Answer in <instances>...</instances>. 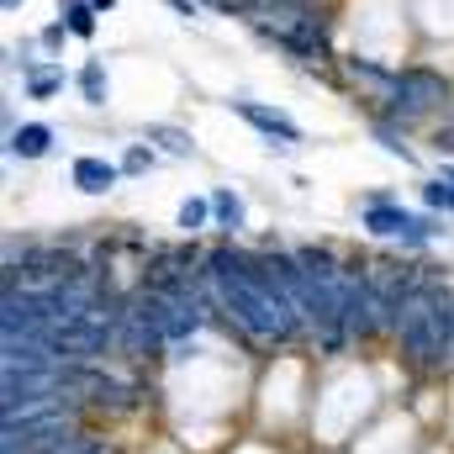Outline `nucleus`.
<instances>
[{"instance_id": "4468645a", "label": "nucleus", "mask_w": 454, "mask_h": 454, "mask_svg": "<svg viewBox=\"0 0 454 454\" xmlns=\"http://www.w3.org/2000/svg\"><path fill=\"white\" fill-rule=\"evenodd\" d=\"M27 90L37 101H48L53 90H64V69H27Z\"/></svg>"}, {"instance_id": "a211bd4d", "label": "nucleus", "mask_w": 454, "mask_h": 454, "mask_svg": "<svg viewBox=\"0 0 454 454\" xmlns=\"http://www.w3.org/2000/svg\"><path fill=\"white\" fill-rule=\"evenodd\" d=\"M90 5H96V11H112L116 0H90Z\"/></svg>"}, {"instance_id": "f257e3e1", "label": "nucleus", "mask_w": 454, "mask_h": 454, "mask_svg": "<svg viewBox=\"0 0 454 454\" xmlns=\"http://www.w3.org/2000/svg\"><path fill=\"white\" fill-rule=\"evenodd\" d=\"M207 286H212V312H223V323L232 333H243L248 343H301L312 339L307 317L296 312L286 280L275 275L270 254H243L232 243L207 248Z\"/></svg>"}, {"instance_id": "0eeeda50", "label": "nucleus", "mask_w": 454, "mask_h": 454, "mask_svg": "<svg viewBox=\"0 0 454 454\" xmlns=\"http://www.w3.org/2000/svg\"><path fill=\"white\" fill-rule=\"evenodd\" d=\"M116 180H121V164H112V159H101V153H80L74 159V185L85 196H106Z\"/></svg>"}, {"instance_id": "9b49d317", "label": "nucleus", "mask_w": 454, "mask_h": 454, "mask_svg": "<svg viewBox=\"0 0 454 454\" xmlns=\"http://www.w3.org/2000/svg\"><path fill=\"white\" fill-rule=\"evenodd\" d=\"M96 16H101V11H96L90 0H69V11H64V27H69L74 37H96Z\"/></svg>"}, {"instance_id": "39448f33", "label": "nucleus", "mask_w": 454, "mask_h": 454, "mask_svg": "<svg viewBox=\"0 0 454 454\" xmlns=\"http://www.w3.org/2000/svg\"><path fill=\"white\" fill-rule=\"evenodd\" d=\"M359 223L370 227L375 238H402V243H428V238H439V223H434V217H412V212H402V207H391V201H370Z\"/></svg>"}, {"instance_id": "f03ea898", "label": "nucleus", "mask_w": 454, "mask_h": 454, "mask_svg": "<svg viewBox=\"0 0 454 454\" xmlns=\"http://www.w3.org/2000/svg\"><path fill=\"white\" fill-rule=\"evenodd\" d=\"M396 348L412 370H454V286L418 270L407 307H402V328H396Z\"/></svg>"}, {"instance_id": "7ed1b4c3", "label": "nucleus", "mask_w": 454, "mask_h": 454, "mask_svg": "<svg viewBox=\"0 0 454 454\" xmlns=\"http://www.w3.org/2000/svg\"><path fill=\"white\" fill-rule=\"evenodd\" d=\"M339 323L348 339H386L380 333V307H375V264H348L343 275V301H339Z\"/></svg>"}, {"instance_id": "423d86ee", "label": "nucleus", "mask_w": 454, "mask_h": 454, "mask_svg": "<svg viewBox=\"0 0 454 454\" xmlns=\"http://www.w3.org/2000/svg\"><path fill=\"white\" fill-rule=\"evenodd\" d=\"M232 112L243 116L248 127H259L270 143H280V148H296V143H301V127L286 112H270V106H259V101H232Z\"/></svg>"}, {"instance_id": "6e6552de", "label": "nucleus", "mask_w": 454, "mask_h": 454, "mask_svg": "<svg viewBox=\"0 0 454 454\" xmlns=\"http://www.w3.org/2000/svg\"><path fill=\"white\" fill-rule=\"evenodd\" d=\"M5 148H11V159H43L48 148H53V127L48 121H21V127H11V137H5Z\"/></svg>"}, {"instance_id": "ddd939ff", "label": "nucleus", "mask_w": 454, "mask_h": 454, "mask_svg": "<svg viewBox=\"0 0 454 454\" xmlns=\"http://www.w3.org/2000/svg\"><path fill=\"white\" fill-rule=\"evenodd\" d=\"M207 223H212V196H196V201L180 207V232H185V238H196Z\"/></svg>"}, {"instance_id": "f3484780", "label": "nucleus", "mask_w": 454, "mask_h": 454, "mask_svg": "<svg viewBox=\"0 0 454 454\" xmlns=\"http://www.w3.org/2000/svg\"><path fill=\"white\" fill-rule=\"evenodd\" d=\"M64 37H69V27H64V21H53V27H43V48H59Z\"/></svg>"}, {"instance_id": "f8f14e48", "label": "nucleus", "mask_w": 454, "mask_h": 454, "mask_svg": "<svg viewBox=\"0 0 454 454\" xmlns=\"http://www.w3.org/2000/svg\"><path fill=\"white\" fill-rule=\"evenodd\" d=\"M80 90H85L90 106H106V64H101V59H90V64L80 69Z\"/></svg>"}, {"instance_id": "1a4fd4ad", "label": "nucleus", "mask_w": 454, "mask_h": 454, "mask_svg": "<svg viewBox=\"0 0 454 454\" xmlns=\"http://www.w3.org/2000/svg\"><path fill=\"white\" fill-rule=\"evenodd\" d=\"M143 143H164V153H175V159H185V153H191V132L164 127V121H148V127H143Z\"/></svg>"}, {"instance_id": "9d476101", "label": "nucleus", "mask_w": 454, "mask_h": 454, "mask_svg": "<svg viewBox=\"0 0 454 454\" xmlns=\"http://www.w3.org/2000/svg\"><path fill=\"white\" fill-rule=\"evenodd\" d=\"M212 217H217L223 232H238V227H243V201H238L227 185H223V191H212Z\"/></svg>"}, {"instance_id": "6ab92c4d", "label": "nucleus", "mask_w": 454, "mask_h": 454, "mask_svg": "<svg viewBox=\"0 0 454 454\" xmlns=\"http://www.w3.org/2000/svg\"><path fill=\"white\" fill-rule=\"evenodd\" d=\"M444 180H454V164H444Z\"/></svg>"}, {"instance_id": "20e7f679", "label": "nucleus", "mask_w": 454, "mask_h": 454, "mask_svg": "<svg viewBox=\"0 0 454 454\" xmlns=\"http://www.w3.org/2000/svg\"><path fill=\"white\" fill-rule=\"evenodd\" d=\"M450 101V85L439 80V74H428V69H402L396 74V90H391V116L402 121V127H412V121H423L428 112H439Z\"/></svg>"}, {"instance_id": "dca6fc26", "label": "nucleus", "mask_w": 454, "mask_h": 454, "mask_svg": "<svg viewBox=\"0 0 454 454\" xmlns=\"http://www.w3.org/2000/svg\"><path fill=\"white\" fill-rule=\"evenodd\" d=\"M148 164H153V153H148L143 143H132V148H127V159H121V175H143Z\"/></svg>"}, {"instance_id": "2eb2a0df", "label": "nucleus", "mask_w": 454, "mask_h": 454, "mask_svg": "<svg viewBox=\"0 0 454 454\" xmlns=\"http://www.w3.org/2000/svg\"><path fill=\"white\" fill-rule=\"evenodd\" d=\"M423 201H428L434 212H454V180H444V175L428 180V185H423Z\"/></svg>"}, {"instance_id": "aec40b11", "label": "nucleus", "mask_w": 454, "mask_h": 454, "mask_svg": "<svg viewBox=\"0 0 454 454\" xmlns=\"http://www.w3.org/2000/svg\"><path fill=\"white\" fill-rule=\"evenodd\" d=\"M5 5H21V0H5Z\"/></svg>"}]
</instances>
